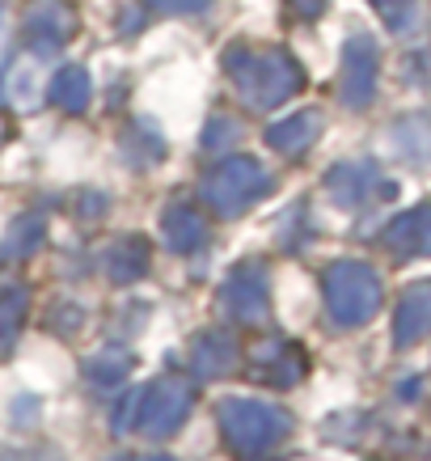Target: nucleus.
Segmentation results:
<instances>
[{
  "instance_id": "f257e3e1",
  "label": "nucleus",
  "mask_w": 431,
  "mask_h": 461,
  "mask_svg": "<svg viewBox=\"0 0 431 461\" xmlns=\"http://www.w3.org/2000/svg\"><path fill=\"white\" fill-rule=\"evenodd\" d=\"M326 305L338 326H364L381 305V276L364 263H334L326 271Z\"/></svg>"
},
{
  "instance_id": "f03ea898",
  "label": "nucleus",
  "mask_w": 431,
  "mask_h": 461,
  "mask_svg": "<svg viewBox=\"0 0 431 461\" xmlns=\"http://www.w3.org/2000/svg\"><path fill=\"white\" fill-rule=\"evenodd\" d=\"M220 423L229 445L237 453H246V457H258V453H266L275 445L279 436H288V415L271 411L263 402H250V398H229L220 406Z\"/></svg>"
},
{
  "instance_id": "7ed1b4c3",
  "label": "nucleus",
  "mask_w": 431,
  "mask_h": 461,
  "mask_svg": "<svg viewBox=\"0 0 431 461\" xmlns=\"http://www.w3.org/2000/svg\"><path fill=\"white\" fill-rule=\"evenodd\" d=\"M233 72H237V85H241V94H246V102L250 106H275V102H283L288 94L296 89V81H301V72H296V64L288 56H279V51H271V56H241L233 59Z\"/></svg>"
},
{
  "instance_id": "20e7f679",
  "label": "nucleus",
  "mask_w": 431,
  "mask_h": 461,
  "mask_svg": "<svg viewBox=\"0 0 431 461\" xmlns=\"http://www.w3.org/2000/svg\"><path fill=\"white\" fill-rule=\"evenodd\" d=\"M263 191H266V174L250 157H229V161H220V166L208 174V182H203V199H208L216 212L250 208Z\"/></svg>"
},
{
  "instance_id": "39448f33",
  "label": "nucleus",
  "mask_w": 431,
  "mask_h": 461,
  "mask_svg": "<svg viewBox=\"0 0 431 461\" xmlns=\"http://www.w3.org/2000/svg\"><path fill=\"white\" fill-rule=\"evenodd\" d=\"M191 411V390L182 381H161L144 390V406H139V428L148 436H169L186 420Z\"/></svg>"
},
{
  "instance_id": "423d86ee",
  "label": "nucleus",
  "mask_w": 431,
  "mask_h": 461,
  "mask_svg": "<svg viewBox=\"0 0 431 461\" xmlns=\"http://www.w3.org/2000/svg\"><path fill=\"white\" fill-rule=\"evenodd\" d=\"M373 81H376V47L368 39H355L343 56V102L347 106H364L373 102Z\"/></svg>"
},
{
  "instance_id": "0eeeda50",
  "label": "nucleus",
  "mask_w": 431,
  "mask_h": 461,
  "mask_svg": "<svg viewBox=\"0 0 431 461\" xmlns=\"http://www.w3.org/2000/svg\"><path fill=\"white\" fill-rule=\"evenodd\" d=\"M385 246L398 258H427L431 254V203L406 212L385 229Z\"/></svg>"
},
{
  "instance_id": "6e6552de",
  "label": "nucleus",
  "mask_w": 431,
  "mask_h": 461,
  "mask_svg": "<svg viewBox=\"0 0 431 461\" xmlns=\"http://www.w3.org/2000/svg\"><path fill=\"white\" fill-rule=\"evenodd\" d=\"M224 305L229 313L241 321H258L266 313V280H263V267H241L233 271V280L224 288Z\"/></svg>"
},
{
  "instance_id": "1a4fd4ad",
  "label": "nucleus",
  "mask_w": 431,
  "mask_h": 461,
  "mask_svg": "<svg viewBox=\"0 0 431 461\" xmlns=\"http://www.w3.org/2000/svg\"><path fill=\"white\" fill-rule=\"evenodd\" d=\"M423 335H431V284H415V288L402 296L398 326H393L398 348H410V343H418Z\"/></svg>"
},
{
  "instance_id": "9d476101",
  "label": "nucleus",
  "mask_w": 431,
  "mask_h": 461,
  "mask_svg": "<svg viewBox=\"0 0 431 461\" xmlns=\"http://www.w3.org/2000/svg\"><path fill=\"white\" fill-rule=\"evenodd\" d=\"M144 267H148V246L139 238H123L106 250V276H111L114 284H131Z\"/></svg>"
},
{
  "instance_id": "9b49d317",
  "label": "nucleus",
  "mask_w": 431,
  "mask_h": 461,
  "mask_svg": "<svg viewBox=\"0 0 431 461\" xmlns=\"http://www.w3.org/2000/svg\"><path fill=\"white\" fill-rule=\"evenodd\" d=\"M233 364H237V343L224 335V330H208V335L199 339L195 368L203 377H220V373H229Z\"/></svg>"
},
{
  "instance_id": "f8f14e48",
  "label": "nucleus",
  "mask_w": 431,
  "mask_h": 461,
  "mask_svg": "<svg viewBox=\"0 0 431 461\" xmlns=\"http://www.w3.org/2000/svg\"><path fill=\"white\" fill-rule=\"evenodd\" d=\"M318 131H321V119L309 111V114H292V119L275 123L271 131H266V140L275 144L279 153H301L305 144L318 140Z\"/></svg>"
},
{
  "instance_id": "ddd939ff",
  "label": "nucleus",
  "mask_w": 431,
  "mask_h": 461,
  "mask_svg": "<svg viewBox=\"0 0 431 461\" xmlns=\"http://www.w3.org/2000/svg\"><path fill=\"white\" fill-rule=\"evenodd\" d=\"M373 182H376V169L368 166V161H360V166H338L330 174V191L338 203H364V199L373 195Z\"/></svg>"
},
{
  "instance_id": "4468645a",
  "label": "nucleus",
  "mask_w": 431,
  "mask_h": 461,
  "mask_svg": "<svg viewBox=\"0 0 431 461\" xmlns=\"http://www.w3.org/2000/svg\"><path fill=\"white\" fill-rule=\"evenodd\" d=\"M30 30H34L42 42H59L72 34V14L59 0H39L34 14H30Z\"/></svg>"
},
{
  "instance_id": "2eb2a0df",
  "label": "nucleus",
  "mask_w": 431,
  "mask_h": 461,
  "mask_svg": "<svg viewBox=\"0 0 431 461\" xmlns=\"http://www.w3.org/2000/svg\"><path fill=\"white\" fill-rule=\"evenodd\" d=\"M166 241L174 250H195L199 241H203V216L191 208H169L166 212Z\"/></svg>"
},
{
  "instance_id": "dca6fc26",
  "label": "nucleus",
  "mask_w": 431,
  "mask_h": 461,
  "mask_svg": "<svg viewBox=\"0 0 431 461\" xmlns=\"http://www.w3.org/2000/svg\"><path fill=\"white\" fill-rule=\"evenodd\" d=\"M51 98L64 106V111H85L89 106V77L81 68H64L51 85Z\"/></svg>"
},
{
  "instance_id": "f3484780",
  "label": "nucleus",
  "mask_w": 431,
  "mask_h": 461,
  "mask_svg": "<svg viewBox=\"0 0 431 461\" xmlns=\"http://www.w3.org/2000/svg\"><path fill=\"white\" fill-rule=\"evenodd\" d=\"M39 238H42V221L22 216V221L9 229V238H4V254H9V258H26V254H34Z\"/></svg>"
},
{
  "instance_id": "a211bd4d",
  "label": "nucleus",
  "mask_w": 431,
  "mask_h": 461,
  "mask_svg": "<svg viewBox=\"0 0 431 461\" xmlns=\"http://www.w3.org/2000/svg\"><path fill=\"white\" fill-rule=\"evenodd\" d=\"M89 377L98 385H114V381L127 377V356L123 351H102L98 360H89Z\"/></svg>"
},
{
  "instance_id": "6ab92c4d",
  "label": "nucleus",
  "mask_w": 431,
  "mask_h": 461,
  "mask_svg": "<svg viewBox=\"0 0 431 461\" xmlns=\"http://www.w3.org/2000/svg\"><path fill=\"white\" fill-rule=\"evenodd\" d=\"M22 313H26V296L22 293H9L0 301V348H9L17 335V326H22Z\"/></svg>"
},
{
  "instance_id": "aec40b11",
  "label": "nucleus",
  "mask_w": 431,
  "mask_h": 461,
  "mask_svg": "<svg viewBox=\"0 0 431 461\" xmlns=\"http://www.w3.org/2000/svg\"><path fill=\"white\" fill-rule=\"evenodd\" d=\"M139 406H144V390H131L114 411V432H131L139 423Z\"/></svg>"
},
{
  "instance_id": "412c9836",
  "label": "nucleus",
  "mask_w": 431,
  "mask_h": 461,
  "mask_svg": "<svg viewBox=\"0 0 431 461\" xmlns=\"http://www.w3.org/2000/svg\"><path fill=\"white\" fill-rule=\"evenodd\" d=\"M233 140H237V127L224 123V119H216V123H211V131H208V140H203V149H208V153H224Z\"/></svg>"
},
{
  "instance_id": "4be33fe9",
  "label": "nucleus",
  "mask_w": 431,
  "mask_h": 461,
  "mask_svg": "<svg viewBox=\"0 0 431 461\" xmlns=\"http://www.w3.org/2000/svg\"><path fill=\"white\" fill-rule=\"evenodd\" d=\"M13 98L30 102V64H17L13 68Z\"/></svg>"
},
{
  "instance_id": "5701e85b",
  "label": "nucleus",
  "mask_w": 431,
  "mask_h": 461,
  "mask_svg": "<svg viewBox=\"0 0 431 461\" xmlns=\"http://www.w3.org/2000/svg\"><path fill=\"white\" fill-rule=\"evenodd\" d=\"M157 9H169V14H191V9H203L208 0H153Z\"/></svg>"
},
{
  "instance_id": "b1692460",
  "label": "nucleus",
  "mask_w": 431,
  "mask_h": 461,
  "mask_svg": "<svg viewBox=\"0 0 431 461\" xmlns=\"http://www.w3.org/2000/svg\"><path fill=\"white\" fill-rule=\"evenodd\" d=\"M144 461H174V457H144Z\"/></svg>"
}]
</instances>
